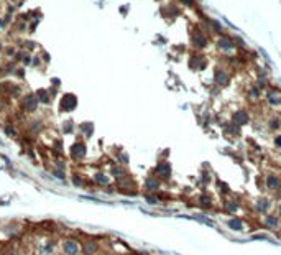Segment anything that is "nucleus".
Listing matches in <instances>:
<instances>
[{
  "mask_svg": "<svg viewBox=\"0 0 281 255\" xmlns=\"http://www.w3.org/2000/svg\"><path fill=\"white\" fill-rule=\"evenodd\" d=\"M182 5H187V7H192L194 5V0H181Z\"/></svg>",
  "mask_w": 281,
  "mask_h": 255,
  "instance_id": "obj_25",
  "label": "nucleus"
},
{
  "mask_svg": "<svg viewBox=\"0 0 281 255\" xmlns=\"http://www.w3.org/2000/svg\"><path fill=\"white\" fill-rule=\"evenodd\" d=\"M248 120H250V115L246 114V111H237L232 115V122L237 125H245L248 124Z\"/></svg>",
  "mask_w": 281,
  "mask_h": 255,
  "instance_id": "obj_3",
  "label": "nucleus"
},
{
  "mask_svg": "<svg viewBox=\"0 0 281 255\" xmlns=\"http://www.w3.org/2000/svg\"><path fill=\"white\" fill-rule=\"evenodd\" d=\"M64 248H66L67 253H74V252L77 250V245L72 244V242H66V244H64Z\"/></svg>",
  "mask_w": 281,
  "mask_h": 255,
  "instance_id": "obj_18",
  "label": "nucleus"
},
{
  "mask_svg": "<svg viewBox=\"0 0 281 255\" xmlns=\"http://www.w3.org/2000/svg\"><path fill=\"white\" fill-rule=\"evenodd\" d=\"M199 204L202 206V207H210L212 206V199L209 198V196H199Z\"/></svg>",
  "mask_w": 281,
  "mask_h": 255,
  "instance_id": "obj_16",
  "label": "nucleus"
},
{
  "mask_svg": "<svg viewBox=\"0 0 281 255\" xmlns=\"http://www.w3.org/2000/svg\"><path fill=\"white\" fill-rule=\"evenodd\" d=\"M84 153H85V148H84V145H82V143H79V145H76V147L72 148V155H74V156H77V158H82Z\"/></svg>",
  "mask_w": 281,
  "mask_h": 255,
  "instance_id": "obj_12",
  "label": "nucleus"
},
{
  "mask_svg": "<svg viewBox=\"0 0 281 255\" xmlns=\"http://www.w3.org/2000/svg\"><path fill=\"white\" fill-rule=\"evenodd\" d=\"M227 130L230 132V133H233V135H238V130H240V125H237V124H228V127H227Z\"/></svg>",
  "mask_w": 281,
  "mask_h": 255,
  "instance_id": "obj_19",
  "label": "nucleus"
},
{
  "mask_svg": "<svg viewBox=\"0 0 281 255\" xmlns=\"http://www.w3.org/2000/svg\"><path fill=\"white\" fill-rule=\"evenodd\" d=\"M258 96H260V91H258V89L251 87V89L248 91V97H250V99H255V101H256V99H258Z\"/></svg>",
  "mask_w": 281,
  "mask_h": 255,
  "instance_id": "obj_20",
  "label": "nucleus"
},
{
  "mask_svg": "<svg viewBox=\"0 0 281 255\" xmlns=\"http://www.w3.org/2000/svg\"><path fill=\"white\" fill-rule=\"evenodd\" d=\"M74 106H76V97L74 96H66L64 99H62V109L71 111V109H74Z\"/></svg>",
  "mask_w": 281,
  "mask_h": 255,
  "instance_id": "obj_11",
  "label": "nucleus"
},
{
  "mask_svg": "<svg viewBox=\"0 0 281 255\" xmlns=\"http://www.w3.org/2000/svg\"><path fill=\"white\" fill-rule=\"evenodd\" d=\"M251 239H255V240H265V239H268V235H266V234H253V235H251Z\"/></svg>",
  "mask_w": 281,
  "mask_h": 255,
  "instance_id": "obj_21",
  "label": "nucleus"
},
{
  "mask_svg": "<svg viewBox=\"0 0 281 255\" xmlns=\"http://www.w3.org/2000/svg\"><path fill=\"white\" fill-rule=\"evenodd\" d=\"M25 107L26 109H30V111H33V109H35V106H36V99L33 96H28V97H25Z\"/></svg>",
  "mask_w": 281,
  "mask_h": 255,
  "instance_id": "obj_14",
  "label": "nucleus"
},
{
  "mask_svg": "<svg viewBox=\"0 0 281 255\" xmlns=\"http://www.w3.org/2000/svg\"><path fill=\"white\" fill-rule=\"evenodd\" d=\"M156 171H158V175L161 176L163 179H168L171 176V165L166 163V161H163V163H159V166L156 168Z\"/></svg>",
  "mask_w": 281,
  "mask_h": 255,
  "instance_id": "obj_8",
  "label": "nucleus"
},
{
  "mask_svg": "<svg viewBox=\"0 0 281 255\" xmlns=\"http://www.w3.org/2000/svg\"><path fill=\"white\" fill-rule=\"evenodd\" d=\"M158 188H159V181H158V179H154V178L146 179V189H150V191H156Z\"/></svg>",
  "mask_w": 281,
  "mask_h": 255,
  "instance_id": "obj_13",
  "label": "nucleus"
},
{
  "mask_svg": "<svg viewBox=\"0 0 281 255\" xmlns=\"http://www.w3.org/2000/svg\"><path fill=\"white\" fill-rule=\"evenodd\" d=\"M197 219H199V221H202V222H205V224H209V225H212V221H210V219L204 217V216H197Z\"/></svg>",
  "mask_w": 281,
  "mask_h": 255,
  "instance_id": "obj_23",
  "label": "nucleus"
},
{
  "mask_svg": "<svg viewBox=\"0 0 281 255\" xmlns=\"http://www.w3.org/2000/svg\"><path fill=\"white\" fill-rule=\"evenodd\" d=\"M269 206H271V202H269L268 198H260V199H256V202H255L256 211L261 212V214L268 212V211H269Z\"/></svg>",
  "mask_w": 281,
  "mask_h": 255,
  "instance_id": "obj_6",
  "label": "nucleus"
},
{
  "mask_svg": "<svg viewBox=\"0 0 281 255\" xmlns=\"http://www.w3.org/2000/svg\"><path fill=\"white\" fill-rule=\"evenodd\" d=\"M217 46H219L220 50L228 51V50H232L235 45H233V40H232V38H228V36H220L219 40H217Z\"/></svg>",
  "mask_w": 281,
  "mask_h": 255,
  "instance_id": "obj_7",
  "label": "nucleus"
},
{
  "mask_svg": "<svg viewBox=\"0 0 281 255\" xmlns=\"http://www.w3.org/2000/svg\"><path fill=\"white\" fill-rule=\"evenodd\" d=\"M266 101L271 106H281V94L276 89H269L266 91Z\"/></svg>",
  "mask_w": 281,
  "mask_h": 255,
  "instance_id": "obj_4",
  "label": "nucleus"
},
{
  "mask_svg": "<svg viewBox=\"0 0 281 255\" xmlns=\"http://www.w3.org/2000/svg\"><path fill=\"white\" fill-rule=\"evenodd\" d=\"M227 225H228V229L237 230V232L243 230V221H242V219H228V221H227Z\"/></svg>",
  "mask_w": 281,
  "mask_h": 255,
  "instance_id": "obj_10",
  "label": "nucleus"
},
{
  "mask_svg": "<svg viewBox=\"0 0 281 255\" xmlns=\"http://www.w3.org/2000/svg\"><path fill=\"white\" fill-rule=\"evenodd\" d=\"M225 209L228 211V212H237V209H238V201H227L225 202Z\"/></svg>",
  "mask_w": 281,
  "mask_h": 255,
  "instance_id": "obj_15",
  "label": "nucleus"
},
{
  "mask_svg": "<svg viewBox=\"0 0 281 255\" xmlns=\"http://www.w3.org/2000/svg\"><path fill=\"white\" fill-rule=\"evenodd\" d=\"M263 222H265V227H268V229H278V225H279V219H278V216L268 214Z\"/></svg>",
  "mask_w": 281,
  "mask_h": 255,
  "instance_id": "obj_9",
  "label": "nucleus"
},
{
  "mask_svg": "<svg viewBox=\"0 0 281 255\" xmlns=\"http://www.w3.org/2000/svg\"><path fill=\"white\" fill-rule=\"evenodd\" d=\"M146 201L151 202V204H156V202H158V199L154 198V196H146Z\"/></svg>",
  "mask_w": 281,
  "mask_h": 255,
  "instance_id": "obj_24",
  "label": "nucleus"
},
{
  "mask_svg": "<svg viewBox=\"0 0 281 255\" xmlns=\"http://www.w3.org/2000/svg\"><path fill=\"white\" fill-rule=\"evenodd\" d=\"M265 183H266V188L271 189V191H276L281 184V179L276 176V175H268L265 178Z\"/></svg>",
  "mask_w": 281,
  "mask_h": 255,
  "instance_id": "obj_5",
  "label": "nucleus"
},
{
  "mask_svg": "<svg viewBox=\"0 0 281 255\" xmlns=\"http://www.w3.org/2000/svg\"><path fill=\"white\" fill-rule=\"evenodd\" d=\"M276 191H278V193H281V184H279V188H278Z\"/></svg>",
  "mask_w": 281,
  "mask_h": 255,
  "instance_id": "obj_27",
  "label": "nucleus"
},
{
  "mask_svg": "<svg viewBox=\"0 0 281 255\" xmlns=\"http://www.w3.org/2000/svg\"><path fill=\"white\" fill-rule=\"evenodd\" d=\"M95 179H97V181H99V183H102V184H105V183H107V178H105L104 175H102V173H99V175H95Z\"/></svg>",
  "mask_w": 281,
  "mask_h": 255,
  "instance_id": "obj_22",
  "label": "nucleus"
},
{
  "mask_svg": "<svg viewBox=\"0 0 281 255\" xmlns=\"http://www.w3.org/2000/svg\"><path fill=\"white\" fill-rule=\"evenodd\" d=\"M274 145H276L278 148H281V135H278L276 138H274Z\"/></svg>",
  "mask_w": 281,
  "mask_h": 255,
  "instance_id": "obj_26",
  "label": "nucleus"
},
{
  "mask_svg": "<svg viewBox=\"0 0 281 255\" xmlns=\"http://www.w3.org/2000/svg\"><path fill=\"white\" fill-rule=\"evenodd\" d=\"M214 79H215V84H219L220 87H225V86H228V83H230L228 73L225 69H220V68L214 71Z\"/></svg>",
  "mask_w": 281,
  "mask_h": 255,
  "instance_id": "obj_2",
  "label": "nucleus"
},
{
  "mask_svg": "<svg viewBox=\"0 0 281 255\" xmlns=\"http://www.w3.org/2000/svg\"><path fill=\"white\" fill-rule=\"evenodd\" d=\"M268 127H269V129H271V130H276V129H279V127H281V119H278V117H273V119L268 122Z\"/></svg>",
  "mask_w": 281,
  "mask_h": 255,
  "instance_id": "obj_17",
  "label": "nucleus"
},
{
  "mask_svg": "<svg viewBox=\"0 0 281 255\" xmlns=\"http://www.w3.org/2000/svg\"><path fill=\"white\" fill-rule=\"evenodd\" d=\"M191 43H192L194 48L202 50V48H205V46H207V38H205L204 35H202V31L194 30V31L191 33Z\"/></svg>",
  "mask_w": 281,
  "mask_h": 255,
  "instance_id": "obj_1",
  "label": "nucleus"
}]
</instances>
